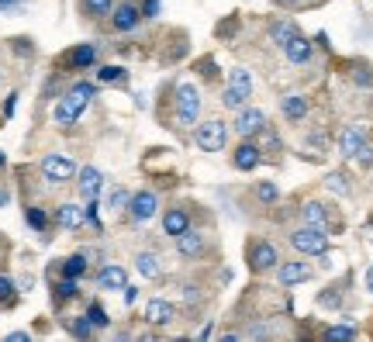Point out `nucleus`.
I'll list each match as a JSON object with an SVG mask.
<instances>
[{
  "instance_id": "de8ad7c7",
  "label": "nucleus",
  "mask_w": 373,
  "mask_h": 342,
  "mask_svg": "<svg viewBox=\"0 0 373 342\" xmlns=\"http://www.w3.org/2000/svg\"><path fill=\"white\" fill-rule=\"evenodd\" d=\"M4 204H11V190H7V187H0V208H4Z\"/></svg>"
},
{
  "instance_id": "e433bc0d",
  "label": "nucleus",
  "mask_w": 373,
  "mask_h": 342,
  "mask_svg": "<svg viewBox=\"0 0 373 342\" xmlns=\"http://www.w3.org/2000/svg\"><path fill=\"white\" fill-rule=\"evenodd\" d=\"M277 197H280L277 183H270V180H266V183H256V201H259V204H273Z\"/></svg>"
},
{
  "instance_id": "7c9ffc66",
  "label": "nucleus",
  "mask_w": 373,
  "mask_h": 342,
  "mask_svg": "<svg viewBox=\"0 0 373 342\" xmlns=\"http://www.w3.org/2000/svg\"><path fill=\"white\" fill-rule=\"evenodd\" d=\"M14 304H18V284L7 273H0V308H14Z\"/></svg>"
},
{
  "instance_id": "423d86ee",
  "label": "nucleus",
  "mask_w": 373,
  "mask_h": 342,
  "mask_svg": "<svg viewBox=\"0 0 373 342\" xmlns=\"http://www.w3.org/2000/svg\"><path fill=\"white\" fill-rule=\"evenodd\" d=\"M194 142H197L201 152H221L225 142H228V125L221 118H207L194 129Z\"/></svg>"
},
{
  "instance_id": "09e8293b",
  "label": "nucleus",
  "mask_w": 373,
  "mask_h": 342,
  "mask_svg": "<svg viewBox=\"0 0 373 342\" xmlns=\"http://www.w3.org/2000/svg\"><path fill=\"white\" fill-rule=\"evenodd\" d=\"M367 291H370V294H373V266H370V270H367Z\"/></svg>"
},
{
  "instance_id": "393cba45",
  "label": "nucleus",
  "mask_w": 373,
  "mask_h": 342,
  "mask_svg": "<svg viewBox=\"0 0 373 342\" xmlns=\"http://www.w3.org/2000/svg\"><path fill=\"white\" fill-rule=\"evenodd\" d=\"M135 270H138L145 280H159V277H163V259L156 256V253H138V256H135Z\"/></svg>"
},
{
  "instance_id": "f704fd0d",
  "label": "nucleus",
  "mask_w": 373,
  "mask_h": 342,
  "mask_svg": "<svg viewBox=\"0 0 373 342\" xmlns=\"http://www.w3.org/2000/svg\"><path fill=\"white\" fill-rule=\"evenodd\" d=\"M83 221H86L93 232H104V221H100V204H97V201H86V204H83Z\"/></svg>"
},
{
  "instance_id": "a878e982",
  "label": "nucleus",
  "mask_w": 373,
  "mask_h": 342,
  "mask_svg": "<svg viewBox=\"0 0 373 342\" xmlns=\"http://www.w3.org/2000/svg\"><path fill=\"white\" fill-rule=\"evenodd\" d=\"M59 273L63 277H73V280H80L90 273V263H86V253H73V256L59 259Z\"/></svg>"
},
{
  "instance_id": "a18cd8bd",
  "label": "nucleus",
  "mask_w": 373,
  "mask_h": 342,
  "mask_svg": "<svg viewBox=\"0 0 373 342\" xmlns=\"http://www.w3.org/2000/svg\"><path fill=\"white\" fill-rule=\"evenodd\" d=\"M25 0H0V11H18Z\"/></svg>"
},
{
  "instance_id": "f257e3e1",
  "label": "nucleus",
  "mask_w": 373,
  "mask_h": 342,
  "mask_svg": "<svg viewBox=\"0 0 373 342\" xmlns=\"http://www.w3.org/2000/svg\"><path fill=\"white\" fill-rule=\"evenodd\" d=\"M93 93H97V86L80 80V84H73L59 100H55V107H52V121L59 125V129H70V125H77V118H80L83 111H86V104L93 100Z\"/></svg>"
},
{
  "instance_id": "20e7f679",
  "label": "nucleus",
  "mask_w": 373,
  "mask_h": 342,
  "mask_svg": "<svg viewBox=\"0 0 373 342\" xmlns=\"http://www.w3.org/2000/svg\"><path fill=\"white\" fill-rule=\"evenodd\" d=\"M249 97H252L249 70H242V66L228 70V86L221 90V104H225V107H232V111H239L242 104H249Z\"/></svg>"
},
{
  "instance_id": "8fccbe9b",
  "label": "nucleus",
  "mask_w": 373,
  "mask_h": 342,
  "mask_svg": "<svg viewBox=\"0 0 373 342\" xmlns=\"http://www.w3.org/2000/svg\"><path fill=\"white\" fill-rule=\"evenodd\" d=\"M4 166H7V156H4V149H0V170H4Z\"/></svg>"
},
{
  "instance_id": "f8f14e48",
  "label": "nucleus",
  "mask_w": 373,
  "mask_h": 342,
  "mask_svg": "<svg viewBox=\"0 0 373 342\" xmlns=\"http://www.w3.org/2000/svg\"><path fill=\"white\" fill-rule=\"evenodd\" d=\"M246 263H249V270L252 273H266V270H273L277 263H280V253H277V246L273 242H252L249 246V256H246Z\"/></svg>"
},
{
  "instance_id": "f03ea898",
  "label": "nucleus",
  "mask_w": 373,
  "mask_h": 342,
  "mask_svg": "<svg viewBox=\"0 0 373 342\" xmlns=\"http://www.w3.org/2000/svg\"><path fill=\"white\" fill-rule=\"evenodd\" d=\"M290 246L304 256H325L329 253V228H315V225H301L290 232Z\"/></svg>"
},
{
  "instance_id": "ea45409f",
  "label": "nucleus",
  "mask_w": 373,
  "mask_h": 342,
  "mask_svg": "<svg viewBox=\"0 0 373 342\" xmlns=\"http://www.w3.org/2000/svg\"><path fill=\"white\" fill-rule=\"evenodd\" d=\"M353 159H356L363 170H370V166H373V142H363V145H360V152H356Z\"/></svg>"
},
{
  "instance_id": "72a5a7b5",
  "label": "nucleus",
  "mask_w": 373,
  "mask_h": 342,
  "mask_svg": "<svg viewBox=\"0 0 373 342\" xmlns=\"http://www.w3.org/2000/svg\"><path fill=\"white\" fill-rule=\"evenodd\" d=\"M325 187H329L332 194H339V197H349V194H353L346 173H329V176H325Z\"/></svg>"
},
{
  "instance_id": "49530a36",
  "label": "nucleus",
  "mask_w": 373,
  "mask_h": 342,
  "mask_svg": "<svg viewBox=\"0 0 373 342\" xmlns=\"http://www.w3.org/2000/svg\"><path fill=\"white\" fill-rule=\"evenodd\" d=\"M28 339H32L28 332H11V336H7V342H28Z\"/></svg>"
},
{
  "instance_id": "cd10ccee",
  "label": "nucleus",
  "mask_w": 373,
  "mask_h": 342,
  "mask_svg": "<svg viewBox=\"0 0 373 342\" xmlns=\"http://www.w3.org/2000/svg\"><path fill=\"white\" fill-rule=\"evenodd\" d=\"M77 298H80V284L73 277H63V280L52 284V301L55 304H66V301H77Z\"/></svg>"
},
{
  "instance_id": "79ce46f5",
  "label": "nucleus",
  "mask_w": 373,
  "mask_h": 342,
  "mask_svg": "<svg viewBox=\"0 0 373 342\" xmlns=\"http://www.w3.org/2000/svg\"><path fill=\"white\" fill-rule=\"evenodd\" d=\"M138 11H142V18H156L159 14V0H142Z\"/></svg>"
},
{
  "instance_id": "3c124183",
  "label": "nucleus",
  "mask_w": 373,
  "mask_h": 342,
  "mask_svg": "<svg viewBox=\"0 0 373 342\" xmlns=\"http://www.w3.org/2000/svg\"><path fill=\"white\" fill-rule=\"evenodd\" d=\"M0 259H4V249H0Z\"/></svg>"
},
{
  "instance_id": "dca6fc26",
  "label": "nucleus",
  "mask_w": 373,
  "mask_h": 342,
  "mask_svg": "<svg viewBox=\"0 0 373 342\" xmlns=\"http://www.w3.org/2000/svg\"><path fill=\"white\" fill-rule=\"evenodd\" d=\"M52 221H55L59 228H66V232H80L83 225H86V221H83V208H80V204H70V201L55 208Z\"/></svg>"
},
{
  "instance_id": "9b49d317",
  "label": "nucleus",
  "mask_w": 373,
  "mask_h": 342,
  "mask_svg": "<svg viewBox=\"0 0 373 342\" xmlns=\"http://www.w3.org/2000/svg\"><path fill=\"white\" fill-rule=\"evenodd\" d=\"M128 218L131 221H149V218H156L159 211V194L156 190H138V194H131L128 197Z\"/></svg>"
},
{
  "instance_id": "473e14b6",
  "label": "nucleus",
  "mask_w": 373,
  "mask_h": 342,
  "mask_svg": "<svg viewBox=\"0 0 373 342\" xmlns=\"http://www.w3.org/2000/svg\"><path fill=\"white\" fill-rule=\"evenodd\" d=\"M86 318H90V325H93V329H107V325H111V315H107L97 301H90V304H86Z\"/></svg>"
},
{
  "instance_id": "a19ab883",
  "label": "nucleus",
  "mask_w": 373,
  "mask_h": 342,
  "mask_svg": "<svg viewBox=\"0 0 373 342\" xmlns=\"http://www.w3.org/2000/svg\"><path fill=\"white\" fill-rule=\"evenodd\" d=\"M325 339H356V329L353 325H332L325 332Z\"/></svg>"
},
{
  "instance_id": "ddd939ff",
  "label": "nucleus",
  "mask_w": 373,
  "mask_h": 342,
  "mask_svg": "<svg viewBox=\"0 0 373 342\" xmlns=\"http://www.w3.org/2000/svg\"><path fill=\"white\" fill-rule=\"evenodd\" d=\"M100 190H104V173L97 170V166L77 170V194H80L83 201H97Z\"/></svg>"
},
{
  "instance_id": "5701e85b",
  "label": "nucleus",
  "mask_w": 373,
  "mask_h": 342,
  "mask_svg": "<svg viewBox=\"0 0 373 342\" xmlns=\"http://www.w3.org/2000/svg\"><path fill=\"white\" fill-rule=\"evenodd\" d=\"M25 221H28V225H32V228L39 232L41 239H48V228H52V214L45 211L41 204H28V208H25Z\"/></svg>"
},
{
  "instance_id": "1a4fd4ad",
  "label": "nucleus",
  "mask_w": 373,
  "mask_h": 342,
  "mask_svg": "<svg viewBox=\"0 0 373 342\" xmlns=\"http://www.w3.org/2000/svg\"><path fill=\"white\" fill-rule=\"evenodd\" d=\"M138 25H142L138 4H135V0H118L114 11H111V28H114L118 35H128V32H135Z\"/></svg>"
},
{
  "instance_id": "c9c22d12",
  "label": "nucleus",
  "mask_w": 373,
  "mask_h": 342,
  "mask_svg": "<svg viewBox=\"0 0 373 342\" xmlns=\"http://www.w3.org/2000/svg\"><path fill=\"white\" fill-rule=\"evenodd\" d=\"M256 138H259V149H263V152H266V149H270V152H280V149H284V145H280V138H277V131L270 129V125L259 131Z\"/></svg>"
},
{
  "instance_id": "c03bdc74",
  "label": "nucleus",
  "mask_w": 373,
  "mask_h": 342,
  "mask_svg": "<svg viewBox=\"0 0 373 342\" xmlns=\"http://www.w3.org/2000/svg\"><path fill=\"white\" fill-rule=\"evenodd\" d=\"M122 298H124V304L131 308V304L138 301V287H131V284H124V287H122Z\"/></svg>"
},
{
  "instance_id": "6e6552de",
  "label": "nucleus",
  "mask_w": 373,
  "mask_h": 342,
  "mask_svg": "<svg viewBox=\"0 0 373 342\" xmlns=\"http://www.w3.org/2000/svg\"><path fill=\"white\" fill-rule=\"evenodd\" d=\"M266 125H270V121H266V111L249 107V104H242V107L235 111V121H232V129H235V135H239V138H256V135L266 129Z\"/></svg>"
},
{
  "instance_id": "2eb2a0df",
  "label": "nucleus",
  "mask_w": 373,
  "mask_h": 342,
  "mask_svg": "<svg viewBox=\"0 0 373 342\" xmlns=\"http://www.w3.org/2000/svg\"><path fill=\"white\" fill-rule=\"evenodd\" d=\"M124 284H128V270H124L122 263H104L97 270V287L100 291H122Z\"/></svg>"
},
{
  "instance_id": "bb28decb",
  "label": "nucleus",
  "mask_w": 373,
  "mask_h": 342,
  "mask_svg": "<svg viewBox=\"0 0 373 342\" xmlns=\"http://www.w3.org/2000/svg\"><path fill=\"white\" fill-rule=\"evenodd\" d=\"M114 4L118 0H80V11L83 18H90V21H104V18H111Z\"/></svg>"
},
{
  "instance_id": "9d476101",
  "label": "nucleus",
  "mask_w": 373,
  "mask_h": 342,
  "mask_svg": "<svg viewBox=\"0 0 373 342\" xmlns=\"http://www.w3.org/2000/svg\"><path fill=\"white\" fill-rule=\"evenodd\" d=\"M173 242H176V253L183 259H201L207 253V235L201 228H183L180 235H173Z\"/></svg>"
},
{
  "instance_id": "4be33fe9",
  "label": "nucleus",
  "mask_w": 373,
  "mask_h": 342,
  "mask_svg": "<svg viewBox=\"0 0 373 342\" xmlns=\"http://www.w3.org/2000/svg\"><path fill=\"white\" fill-rule=\"evenodd\" d=\"M280 114H284L287 121H301V118L308 114V97H301V93L280 97Z\"/></svg>"
},
{
  "instance_id": "37998d69",
  "label": "nucleus",
  "mask_w": 373,
  "mask_h": 342,
  "mask_svg": "<svg viewBox=\"0 0 373 342\" xmlns=\"http://www.w3.org/2000/svg\"><path fill=\"white\" fill-rule=\"evenodd\" d=\"M14 111H18V90L7 93V100H4V118H14Z\"/></svg>"
},
{
  "instance_id": "b1692460",
  "label": "nucleus",
  "mask_w": 373,
  "mask_h": 342,
  "mask_svg": "<svg viewBox=\"0 0 373 342\" xmlns=\"http://www.w3.org/2000/svg\"><path fill=\"white\" fill-rule=\"evenodd\" d=\"M284 55H287L290 63H297V66H304V63L311 59V42H308V39H304V35L297 32V35H294V39H290L287 45H284Z\"/></svg>"
},
{
  "instance_id": "4468645a",
  "label": "nucleus",
  "mask_w": 373,
  "mask_h": 342,
  "mask_svg": "<svg viewBox=\"0 0 373 342\" xmlns=\"http://www.w3.org/2000/svg\"><path fill=\"white\" fill-rule=\"evenodd\" d=\"M263 163V149L252 142V138H242L239 142V149H235V156H232V166L235 170H242V173H249V170H256Z\"/></svg>"
},
{
  "instance_id": "412c9836",
  "label": "nucleus",
  "mask_w": 373,
  "mask_h": 342,
  "mask_svg": "<svg viewBox=\"0 0 373 342\" xmlns=\"http://www.w3.org/2000/svg\"><path fill=\"white\" fill-rule=\"evenodd\" d=\"M301 221H304V225H315V228H329L332 208L322 204V201H308V204L301 208Z\"/></svg>"
},
{
  "instance_id": "6ab92c4d",
  "label": "nucleus",
  "mask_w": 373,
  "mask_h": 342,
  "mask_svg": "<svg viewBox=\"0 0 373 342\" xmlns=\"http://www.w3.org/2000/svg\"><path fill=\"white\" fill-rule=\"evenodd\" d=\"M277 280L284 287L304 284V280H311V266H304V263H277Z\"/></svg>"
},
{
  "instance_id": "a211bd4d",
  "label": "nucleus",
  "mask_w": 373,
  "mask_h": 342,
  "mask_svg": "<svg viewBox=\"0 0 373 342\" xmlns=\"http://www.w3.org/2000/svg\"><path fill=\"white\" fill-rule=\"evenodd\" d=\"M363 142H367V129H363V125H349V129L339 135V152H342L346 159H353Z\"/></svg>"
},
{
  "instance_id": "2f4dec72",
  "label": "nucleus",
  "mask_w": 373,
  "mask_h": 342,
  "mask_svg": "<svg viewBox=\"0 0 373 342\" xmlns=\"http://www.w3.org/2000/svg\"><path fill=\"white\" fill-rule=\"evenodd\" d=\"M66 329H70V332H73L77 339H90V336L97 332V329L90 325V318H86V315H73V318L66 322Z\"/></svg>"
},
{
  "instance_id": "f3484780",
  "label": "nucleus",
  "mask_w": 373,
  "mask_h": 342,
  "mask_svg": "<svg viewBox=\"0 0 373 342\" xmlns=\"http://www.w3.org/2000/svg\"><path fill=\"white\" fill-rule=\"evenodd\" d=\"M145 322L149 325H169V322H176V308L166 298H152L145 304Z\"/></svg>"
},
{
  "instance_id": "aec40b11",
  "label": "nucleus",
  "mask_w": 373,
  "mask_h": 342,
  "mask_svg": "<svg viewBox=\"0 0 373 342\" xmlns=\"http://www.w3.org/2000/svg\"><path fill=\"white\" fill-rule=\"evenodd\" d=\"M183 228H190V211L183 208V204H176V208H166L163 211V232L173 239V235H180Z\"/></svg>"
},
{
  "instance_id": "0eeeda50",
  "label": "nucleus",
  "mask_w": 373,
  "mask_h": 342,
  "mask_svg": "<svg viewBox=\"0 0 373 342\" xmlns=\"http://www.w3.org/2000/svg\"><path fill=\"white\" fill-rule=\"evenodd\" d=\"M59 73H80V70H93L97 66V45L83 42V45H73L59 55Z\"/></svg>"
},
{
  "instance_id": "c756f323",
  "label": "nucleus",
  "mask_w": 373,
  "mask_h": 342,
  "mask_svg": "<svg viewBox=\"0 0 373 342\" xmlns=\"http://www.w3.org/2000/svg\"><path fill=\"white\" fill-rule=\"evenodd\" d=\"M97 70V84H124L128 80V70L124 66H93Z\"/></svg>"
},
{
  "instance_id": "4c0bfd02",
  "label": "nucleus",
  "mask_w": 373,
  "mask_h": 342,
  "mask_svg": "<svg viewBox=\"0 0 373 342\" xmlns=\"http://www.w3.org/2000/svg\"><path fill=\"white\" fill-rule=\"evenodd\" d=\"M128 197H131V194H128L124 187H114V190H111V201H107V208H111L114 214H122L124 208H128Z\"/></svg>"
},
{
  "instance_id": "7ed1b4c3",
  "label": "nucleus",
  "mask_w": 373,
  "mask_h": 342,
  "mask_svg": "<svg viewBox=\"0 0 373 342\" xmlns=\"http://www.w3.org/2000/svg\"><path fill=\"white\" fill-rule=\"evenodd\" d=\"M173 111H176L180 125H194L197 114H201V90L194 84H176V90H173Z\"/></svg>"
},
{
  "instance_id": "c85d7f7f",
  "label": "nucleus",
  "mask_w": 373,
  "mask_h": 342,
  "mask_svg": "<svg viewBox=\"0 0 373 342\" xmlns=\"http://www.w3.org/2000/svg\"><path fill=\"white\" fill-rule=\"evenodd\" d=\"M294 35H297V25H294V21H273V25H270V39L280 45V48H284Z\"/></svg>"
},
{
  "instance_id": "58836bf2",
  "label": "nucleus",
  "mask_w": 373,
  "mask_h": 342,
  "mask_svg": "<svg viewBox=\"0 0 373 342\" xmlns=\"http://www.w3.org/2000/svg\"><path fill=\"white\" fill-rule=\"evenodd\" d=\"M353 80H356V86H363V90H373V73H370V66H356L353 70Z\"/></svg>"
},
{
  "instance_id": "39448f33",
  "label": "nucleus",
  "mask_w": 373,
  "mask_h": 342,
  "mask_svg": "<svg viewBox=\"0 0 373 342\" xmlns=\"http://www.w3.org/2000/svg\"><path fill=\"white\" fill-rule=\"evenodd\" d=\"M39 170L52 187H63V183H73V180H77V170H80V166H77L70 156H63V152H48L39 163Z\"/></svg>"
}]
</instances>
